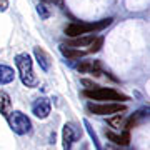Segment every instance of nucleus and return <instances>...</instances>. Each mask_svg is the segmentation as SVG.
<instances>
[{
	"label": "nucleus",
	"instance_id": "11",
	"mask_svg": "<svg viewBox=\"0 0 150 150\" xmlns=\"http://www.w3.org/2000/svg\"><path fill=\"white\" fill-rule=\"evenodd\" d=\"M60 52H62L64 57H67V59H70V60L82 59V57L88 55L87 50H82V48H69V47H65V45H60Z\"/></svg>",
	"mask_w": 150,
	"mask_h": 150
},
{
	"label": "nucleus",
	"instance_id": "18",
	"mask_svg": "<svg viewBox=\"0 0 150 150\" xmlns=\"http://www.w3.org/2000/svg\"><path fill=\"white\" fill-rule=\"evenodd\" d=\"M83 123H85V129H87V132H88V135H90V139L93 140V144H95L97 150H102V145L98 144V140H97V134L93 132V129L90 127V123H88V120H83Z\"/></svg>",
	"mask_w": 150,
	"mask_h": 150
},
{
	"label": "nucleus",
	"instance_id": "5",
	"mask_svg": "<svg viewBox=\"0 0 150 150\" xmlns=\"http://www.w3.org/2000/svg\"><path fill=\"white\" fill-rule=\"evenodd\" d=\"M88 110L95 115H112V113H120V112H125V105L122 103H115V102H110V103H88L87 105Z\"/></svg>",
	"mask_w": 150,
	"mask_h": 150
},
{
	"label": "nucleus",
	"instance_id": "16",
	"mask_svg": "<svg viewBox=\"0 0 150 150\" xmlns=\"http://www.w3.org/2000/svg\"><path fill=\"white\" fill-rule=\"evenodd\" d=\"M37 12H38V15H40V18H43V20H47L48 17L52 15V10H50V7L47 4H38Z\"/></svg>",
	"mask_w": 150,
	"mask_h": 150
},
{
	"label": "nucleus",
	"instance_id": "1",
	"mask_svg": "<svg viewBox=\"0 0 150 150\" xmlns=\"http://www.w3.org/2000/svg\"><path fill=\"white\" fill-rule=\"evenodd\" d=\"M15 65H17V70H18V75H20L22 83L25 87H28V88L37 87L38 79L35 77V74H33V64H32L30 55L28 54H18L15 57Z\"/></svg>",
	"mask_w": 150,
	"mask_h": 150
},
{
	"label": "nucleus",
	"instance_id": "21",
	"mask_svg": "<svg viewBox=\"0 0 150 150\" xmlns=\"http://www.w3.org/2000/svg\"><path fill=\"white\" fill-rule=\"evenodd\" d=\"M8 8V0H0V12H5Z\"/></svg>",
	"mask_w": 150,
	"mask_h": 150
},
{
	"label": "nucleus",
	"instance_id": "13",
	"mask_svg": "<svg viewBox=\"0 0 150 150\" xmlns=\"http://www.w3.org/2000/svg\"><path fill=\"white\" fill-rule=\"evenodd\" d=\"M10 112H12L10 95H8L5 90H0V113H2L4 117H7Z\"/></svg>",
	"mask_w": 150,
	"mask_h": 150
},
{
	"label": "nucleus",
	"instance_id": "6",
	"mask_svg": "<svg viewBox=\"0 0 150 150\" xmlns=\"http://www.w3.org/2000/svg\"><path fill=\"white\" fill-rule=\"evenodd\" d=\"M50 110H52V105H50V100L47 97H38L37 100L32 103V112L33 115L40 120L47 118L50 115Z\"/></svg>",
	"mask_w": 150,
	"mask_h": 150
},
{
	"label": "nucleus",
	"instance_id": "4",
	"mask_svg": "<svg viewBox=\"0 0 150 150\" xmlns=\"http://www.w3.org/2000/svg\"><path fill=\"white\" fill-rule=\"evenodd\" d=\"M7 120H8L10 129L13 130L17 135H25L32 130V122H30V118H28L23 112H20V110H12V112L7 115Z\"/></svg>",
	"mask_w": 150,
	"mask_h": 150
},
{
	"label": "nucleus",
	"instance_id": "7",
	"mask_svg": "<svg viewBox=\"0 0 150 150\" xmlns=\"http://www.w3.org/2000/svg\"><path fill=\"white\" fill-rule=\"evenodd\" d=\"M62 140H64V150H74V144L77 140V132H75L74 125L65 123L64 130H62Z\"/></svg>",
	"mask_w": 150,
	"mask_h": 150
},
{
	"label": "nucleus",
	"instance_id": "9",
	"mask_svg": "<svg viewBox=\"0 0 150 150\" xmlns=\"http://www.w3.org/2000/svg\"><path fill=\"white\" fill-rule=\"evenodd\" d=\"M33 55H35L38 65H40V69H42L43 72H48L50 67H52V59H50V55H48L42 47H33Z\"/></svg>",
	"mask_w": 150,
	"mask_h": 150
},
{
	"label": "nucleus",
	"instance_id": "14",
	"mask_svg": "<svg viewBox=\"0 0 150 150\" xmlns=\"http://www.w3.org/2000/svg\"><path fill=\"white\" fill-rule=\"evenodd\" d=\"M15 79V72L12 67L8 65H0V85H5V83H10Z\"/></svg>",
	"mask_w": 150,
	"mask_h": 150
},
{
	"label": "nucleus",
	"instance_id": "22",
	"mask_svg": "<svg viewBox=\"0 0 150 150\" xmlns=\"http://www.w3.org/2000/svg\"><path fill=\"white\" fill-rule=\"evenodd\" d=\"M42 4H59V5H62V0H42Z\"/></svg>",
	"mask_w": 150,
	"mask_h": 150
},
{
	"label": "nucleus",
	"instance_id": "8",
	"mask_svg": "<svg viewBox=\"0 0 150 150\" xmlns=\"http://www.w3.org/2000/svg\"><path fill=\"white\" fill-rule=\"evenodd\" d=\"M75 69L79 72H88L93 77H100L102 75V69H100V64L97 60H83V62L75 65Z\"/></svg>",
	"mask_w": 150,
	"mask_h": 150
},
{
	"label": "nucleus",
	"instance_id": "2",
	"mask_svg": "<svg viewBox=\"0 0 150 150\" xmlns=\"http://www.w3.org/2000/svg\"><path fill=\"white\" fill-rule=\"evenodd\" d=\"M113 18H103L102 22H95V23H87V22H72L65 27V35L69 37H80L85 33H92L95 30H102L112 23Z\"/></svg>",
	"mask_w": 150,
	"mask_h": 150
},
{
	"label": "nucleus",
	"instance_id": "12",
	"mask_svg": "<svg viewBox=\"0 0 150 150\" xmlns=\"http://www.w3.org/2000/svg\"><path fill=\"white\" fill-rule=\"evenodd\" d=\"M105 135H107V139H110L113 144H117V145H129V142H130L129 130H125V132H122V134H115V132H105Z\"/></svg>",
	"mask_w": 150,
	"mask_h": 150
},
{
	"label": "nucleus",
	"instance_id": "20",
	"mask_svg": "<svg viewBox=\"0 0 150 150\" xmlns=\"http://www.w3.org/2000/svg\"><path fill=\"white\" fill-rule=\"evenodd\" d=\"M82 83H83L85 87H88L87 90H93V88H97V87H98L97 83H93L92 80H87V79H83V80H82Z\"/></svg>",
	"mask_w": 150,
	"mask_h": 150
},
{
	"label": "nucleus",
	"instance_id": "3",
	"mask_svg": "<svg viewBox=\"0 0 150 150\" xmlns=\"http://www.w3.org/2000/svg\"><path fill=\"white\" fill-rule=\"evenodd\" d=\"M83 95L90 100H97V102L102 103H120L122 100H129V97L120 93V92L113 90V88H105V87H97L93 90H83Z\"/></svg>",
	"mask_w": 150,
	"mask_h": 150
},
{
	"label": "nucleus",
	"instance_id": "17",
	"mask_svg": "<svg viewBox=\"0 0 150 150\" xmlns=\"http://www.w3.org/2000/svg\"><path fill=\"white\" fill-rule=\"evenodd\" d=\"M144 117V112H137V113H134L132 117L127 120V123H125V127H127V130L129 129H134V127H137V123H139V120Z\"/></svg>",
	"mask_w": 150,
	"mask_h": 150
},
{
	"label": "nucleus",
	"instance_id": "19",
	"mask_svg": "<svg viewBox=\"0 0 150 150\" xmlns=\"http://www.w3.org/2000/svg\"><path fill=\"white\" fill-rule=\"evenodd\" d=\"M108 123H110V127H113V129H120V125L123 123V115L122 113H115V117L108 118Z\"/></svg>",
	"mask_w": 150,
	"mask_h": 150
},
{
	"label": "nucleus",
	"instance_id": "15",
	"mask_svg": "<svg viewBox=\"0 0 150 150\" xmlns=\"http://www.w3.org/2000/svg\"><path fill=\"white\" fill-rule=\"evenodd\" d=\"M103 45V37H95L93 38V42L90 43V48L87 50V54H97Z\"/></svg>",
	"mask_w": 150,
	"mask_h": 150
},
{
	"label": "nucleus",
	"instance_id": "10",
	"mask_svg": "<svg viewBox=\"0 0 150 150\" xmlns=\"http://www.w3.org/2000/svg\"><path fill=\"white\" fill-rule=\"evenodd\" d=\"M93 35H85V37H75L72 38V40H69L67 43H62V45H65V47L69 48H80V47H87V45H90L92 42H93Z\"/></svg>",
	"mask_w": 150,
	"mask_h": 150
}]
</instances>
